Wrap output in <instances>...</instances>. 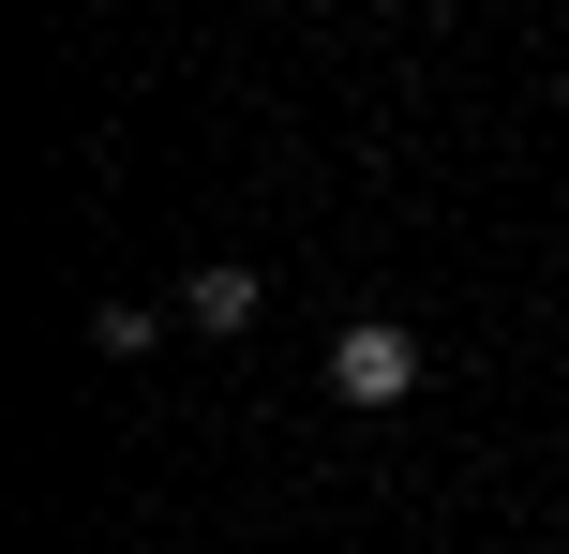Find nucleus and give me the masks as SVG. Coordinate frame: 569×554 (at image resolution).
Wrapping results in <instances>:
<instances>
[{"mask_svg":"<svg viewBox=\"0 0 569 554\" xmlns=\"http://www.w3.org/2000/svg\"><path fill=\"white\" fill-rule=\"evenodd\" d=\"M330 390H345V405H405V390H420V330L360 315V330L330 345Z\"/></svg>","mask_w":569,"mask_h":554,"instance_id":"nucleus-1","label":"nucleus"},{"mask_svg":"<svg viewBox=\"0 0 569 554\" xmlns=\"http://www.w3.org/2000/svg\"><path fill=\"white\" fill-rule=\"evenodd\" d=\"M256 300H270L256 270H240V255H210V270H180V300H166V315H180V330H256Z\"/></svg>","mask_w":569,"mask_h":554,"instance_id":"nucleus-2","label":"nucleus"}]
</instances>
